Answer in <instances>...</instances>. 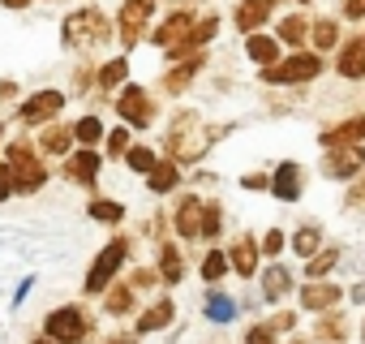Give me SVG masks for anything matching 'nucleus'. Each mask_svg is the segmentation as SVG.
<instances>
[{"mask_svg": "<svg viewBox=\"0 0 365 344\" xmlns=\"http://www.w3.org/2000/svg\"><path fill=\"white\" fill-rule=\"evenodd\" d=\"M5 163L14 172V194H39L48 186V163L35 155V146L26 142H9L5 146Z\"/></svg>", "mask_w": 365, "mask_h": 344, "instance_id": "obj_3", "label": "nucleus"}, {"mask_svg": "<svg viewBox=\"0 0 365 344\" xmlns=\"http://www.w3.org/2000/svg\"><path fill=\"white\" fill-rule=\"evenodd\" d=\"M65 177L73 181V186H95L99 181V151L95 146H82V151H73L69 159H65Z\"/></svg>", "mask_w": 365, "mask_h": 344, "instance_id": "obj_11", "label": "nucleus"}, {"mask_svg": "<svg viewBox=\"0 0 365 344\" xmlns=\"http://www.w3.org/2000/svg\"><path fill=\"white\" fill-rule=\"evenodd\" d=\"M155 280H159V271H150V267H138V271H133V280H129V288H150Z\"/></svg>", "mask_w": 365, "mask_h": 344, "instance_id": "obj_43", "label": "nucleus"}, {"mask_svg": "<svg viewBox=\"0 0 365 344\" xmlns=\"http://www.w3.org/2000/svg\"><path fill=\"white\" fill-rule=\"evenodd\" d=\"M61 108H65V91H35V95L18 108V121H22V125H48V121L61 116Z\"/></svg>", "mask_w": 365, "mask_h": 344, "instance_id": "obj_8", "label": "nucleus"}, {"mask_svg": "<svg viewBox=\"0 0 365 344\" xmlns=\"http://www.w3.org/2000/svg\"><path fill=\"white\" fill-rule=\"evenodd\" d=\"M176 318V305H172V297H159L155 305H146L142 314H138V335H150V331H163L168 323Z\"/></svg>", "mask_w": 365, "mask_h": 344, "instance_id": "obj_14", "label": "nucleus"}, {"mask_svg": "<svg viewBox=\"0 0 365 344\" xmlns=\"http://www.w3.org/2000/svg\"><path fill=\"white\" fill-rule=\"evenodd\" d=\"M9 95H18V82H0V99H9Z\"/></svg>", "mask_w": 365, "mask_h": 344, "instance_id": "obj_50", "label": "nucleus"}, {"mask_svg": "<svg viewBox=\"0 0 365 344\" xmlns=\"http://www.w3.org/2000/svg\"><path fill=\"white\" fill-rule=\"evenodd\" d=\"M339 74L344 78H365V44L352 39L344 52H339Z\"/></svg>", "mask_w": 365, "mask_h": 344, "instance_id": "obj_24", "label": "nucleus"}, {"mask_svg": "<svg viewBox=\"0 0 365 344\" xmlns=\"http://www.w3.org/2000/svg\"><path fill=\"white\" fill-rule=\"evenodd\" d=\"M0 142H5V125H0Z\"/></svg>", "mask_w": 365, "mask_h": 344, "instance_id": "obj_55", "label": "nucleus"}, {"mask_svg": "<svg viewBox=\"0 0 365 344\" xmlns=\"http://www.w3.org/2000/svg\"><path fill=\"white\" fill-rule=\"evenodd\" d=\"M86 211H91L99 224H120V216H125V207H120V203H112V198H95Z\"/></svg>", "mask_w": 365, "mask_h": 344, "instance_id": "obj_33", "label": "nucleus"}, {"mask_svg": "<svg viewBox=\"0 0 365 344\" xmlns=\"http://www.w3.org/2000/svg\"><path fill=\"white\" fill-rule=\"evenodd\" d=\"M103 293H108V297H103V310H108V314H116V318H120V314H129V310H133V288H129V284H116V288L108 284Z\"/></svg>", "mask_w": 365, "mask_h": 344, "instance_id": "obj_28", "label": "nucleus"}, {"mask_svg": "<svg viewBox=\"0 0 365 344\" xmlns=\"http://www.w3.org/2000/svg\"><path fill=\"white\" fill-rule=\"evenodd\" d=\"M339 297H344V293H339L335 284H305V288H301V305H305V310H335Z\"/></svg>", "mask_w": 365, "mask_h": 344, "instance_id": "obj_18", "label": "nucleus"}, {"mask_svg": "<svg viewBox=\"0 0 365 344\" xmlns=\"http://www.w3.org/2000/svg\"><path fill=\"white\" fill-rule=\"evenodd\" d=\"M125 151H129V129H125V125H116V129L108 133V155H116V159H120Z\"/></svg>", "mask_w": 365, "mask_h": 344, "instance_id": "obj_39", "label": "nucleus"}, {"mask_svg": "<svg viewBox=\"0 0 365 344\" xmlns=\"http://www.w3.org/2000/svg\"><path fill=\"white\" fill-rule=\"evenodd\" d=\"M352 297H356V301H365V284H356V288H352Z\"/></svg>", "mask_w": 365, "mask_h": 344, "instance_id": "obj_53", "label": "nucleus"}, {"mask_svg": "<svg viewBox=\"0 0 365 344\" xmlns=\"http://www.w3.org/2000/svg\"><path fill=\"white\" fill-rule=\"evenodd\" d=\"M146 186H150V194H172V190L180 186L176 163H172V159H168V163H155V168L146 172Z\"/></svg>", "mask_w": 365, "mask_h": 344, "instance_id": "obj_22", "label": "nucleus"}, {"mask_svg": "<svg viewBox=\"0 0 365 344\" xmlns=\"http://www.w3.org/2000/svg\"><path fill=\"white\" fill-rule=\"evenodd\" d=\"M103 344H133V335H108Z\"/></svg>", "mask_w": 365, "mask_h": 344, "instance_id": "obj_52", "label": "nucleus"}, {"mask_svg": "<svg viewBox=\"0 0 365 344\" xmlns=\"http://www.w3.org/2000/svg\"><path fill=\"white\" fill-rule=\"evenodd\" d=\"M318 246H322V228L318 224H305L297 237H292V250L301 254V258H309V254H318Z\"/></svg>", "mask_w": 365, "mask_h": 344, "instance_id": "obj_31", "label": "nucleus"}, {"mask_svg": "<svg viewBox=\"0 0 365 344\" xmlns=\"http://www.w3.org/2000/svg\"><path fill=\"white\" fill-rule=\"evenodd\" d=\"M31 344H61V340H52V335H39V340H31Z\"/></svg>", "mask_w": 365, "mask_h": 344, "instance_id": "obj_54", "label": "nucleus"}, {"mask_svg": "<svg viewBox=\"0 0 365 344\" xmlns=\"http://www.w3.org/2000/svg\"><path fill=\"white\" fill-rule=\"evenodd\" d=\"M43 335L61 340V344H82L91 335V318L82 305H56L48 318H43Z\"/></svg>", "mask_w": 365, "mask_h": 344, "instance_id": "obj_5", "label": "nucleus"}, {"mask_svg": "<svg viewBox=\"0 0 365 344\" xmlns=\"http://www.w3.org/2000/svg\"><path fill=\"white\" fill-rule=\"evenodd\" d=\"M103 138V125H99V116H82L78 125H73V142L78 146H95Z\"/></svg>", "mask_w": 365, "mask_h": 344, "instance_id": "obj_32", "label": "nucleus"}, {"mask_svg": "<svg viewBox=\"0 0 365 344\" xmlns=\"http://www.w3.org/2000/svg\"><path fill=\"white\" fill-rule=\"evenodd\" d=\"M271 9H275V0H241V9H237V31L254 35V31L271 18Z\"/></svg>", "mask_w": 365, "mask_h": 344, "instance_id": "obj_16", "label": "nucleus"}, {"mask_svg": "<svg viewBox=\"0 0 365 344\" xmlns=\"http://www.w3.org/2000/svg\"><path fill=\"white\" fill-rule=\"evenodd\" d=\"M288 288H292V271H284L279 263L262 275V293H267V301H279V297H288Z\"/></svg>", "mask_w": 365, "mask_h": 344, "instance_id": "obj_25", "label": "nucleus"}, {"mask_svg": "<svg viewBox=\"0 0 365 344\" xmlns=\"http://www.w3.org/2000/svg\"><path fill=\"white\" fill-rule=\"evenodd\" d=\"M61 39H65V48H99V44L112 39V26H108L103 9L82 5V9H73V14L61 22Z\"/></svg>", "mask_w": 365, "mask_h": 344, "instance_id": "obj_2", "label": "nucleus"}, {"mask_svg": "<svg viewBox=\"0 0 365 344\" xmlns=\"http://www.w3.org/2000/svg\"><path fill=\"white\" fill-rule=\"evenodd\" d=\"M344 18H365V0H344Z\"/></svg>", "mask_w": 365, "mask_h": 344, "instance_id": "obj_46", "label": "nucleus"}, {"mask_svg": "<svg viewBox=\"0 0 365 344\" xmlns=\"http://www.w3.org/2000/svg\"><path fill=\"white\" fill-rule=\"evenodd\" d=\"M245 344H275V331H271V323H258V327H250Z\"/></svg>", "mask_w": 365, "mask_h": 344, "instance_id": "obj_41", "label": "nucleus"}, {"mask_svg": "<svg viewBox=\"0 0 365 344\" xmlns=\"http://www.w3.org/2000/svg\"><path fill=\"white\" fill-rule=\"evenodd\" d=\"M202 310H207V318H211V323H232V314H237V301H232V297H224V293H211Z\"/></svg>", "mask_w": 365, "mask_h": 344, "instance_id": "obj_30", "label": "nucleus"}, {"mask_svg": "<svg viewBox=\"0 0 365 344\" xmlns=\"http://www.w3.org/2000/svg\"><path fill=\"white\" fill-rule=\"evenodd\" d=\"M271 194L284 198V203H297V198H301V168H297V163H279V168H275Z\"/></svg>", "mask_w": 365, "mask_h": 344, "instance_id": "obj_15", "label": "nucleus"}, {"mask_svg": "<svg viewBox=\"0 0 365 344\" xmlns=\"http://www.w3.org/2000/svg\"><path fill=\"white\" fill-rule=\"evenodd\" d=\"M305 35H309V22L305 18H284L279 22V39L284 44H305Z\"/></svg>", "mask_w": 365, "mask_h": 344, "instance_id": "obj_36", "label": "nucleus"}, {"mask_svg": "<svg viewBox=\"0 0 365 344\" xmlns=\"http://www.w3.org/2000/svg\"><path fill=\"white\" fill-rule=\"evenodd\" d=\"M361 340H365V327H361Z\"/></svg>", "mask_w": 365, "mask_h": 344, "instance_id": "obj_57", "label": "nucleus"}, {"mask_svg": "<svg viewBox=\"0 0 365 344\" xmlns=\"http://www.w3.org/2000/svg\"><path fill=\"white\" fill-rule=\"evenodd\" d=\"M190 26H194V18H190L185 9H180V14H172V18H168V22H163V26H159V31H155L150 39H155V44H159L163 52H168V48H176L180 39L190 35Z\"/></svg>", "mask_w": 365, "mask_h": 344, "instance_id": "obj_17", "label": "nucleus"}, {"mask_svg": "<svg viewBox=\"0 0 365 344\" xmlns=\"http://www.w3.org/2000/svg\"><path fill=\"white\" fill-rule=\"evenodd\" d=\"M292 327V314H275V323H271V331H288Z\"/></svg>", "mask_w": 365, "mask_h": 344, "instance_id": "obj_49", "label": "nucleus"}, {"mask_svg": "<svg viewBox=\"0 0 365 344\" xmlns=\"http://www.w3.org/2000/svg\"><path fill=\"white\" fill-rule=\"evenodd\" d=\"M309 35H314V44H318V48H335V39H339L335 22H327V18H322V22H314V31H309Z\"/></svg>", "mask_w": 365, "mask_h": 344, "instance_id": "obj_37", "label": "nucleus"}, {"mask_svg": "<svg viewBox=\"0 0 365 344\" xmlns=\"http://www.w3.org/2000/svg\"><path fill=\"white\" fill-rule=\"evenodd\" d=\"M150 14H155V0H125L120 14H116V39H120L125 48H133V44L146 35Z\"/></svg>", "mask_w": 365, "mask_h": 344, "instance_id": "obj_6", "label": "nucleus"}, {"mask_svg": "<svg viewBox=\"0 0 365 344\" xmlns=\"http://www.w3.org/2000/svg\"><path fill=\"white\" fill-rule=\"evenodd\" d=\"M245 52H250V61H258V65H275V56H279V44H275V39H267V35H250Z\"/></svg>", "mask_w": 365, "mask_h": 344, "instance_id": "obj_29", "label": "nucleus"}, {"mask_svg": "<svg viewBox=\"0 0 365 344\" xmlns=\"http://www.w3.org/2000/svg\"><path fill=\"white\" fill-rule=\"evenodd\" d=\"M31 288H35V275H26V280H22V284L14 288V310H18V305H22V301L31 297Z\"/></svg>", "mask_w": 365, "mask_h": 344, "instance_id": "obj_45", "label": "nucleus"}, {"mask_svg": "<svg viewBox=\"0 0 365 344\" xmlns=\"http://www.w3.org/2000/svg\"><path fill=\"white\" fill-rule=\"evenodd\" d=\"M125 163H129L133 172H142V177H146V172H150L159 159H155V151H146V146H129V151H125Z\"/></svg>", "mask_w": 365, "mask_h": 344, "instance_id": "obj_35", "label": "nucleus"}, {"mask_svg": "<svg viewBox=\"0 0 365 344\" xmlns=\"http://www.w3.org/2000/svg\"><path fill=\"white\" fill-rule=\"evenodd\" d=\"M176 233L185 237V241H194V237H202V198H180L176 203Z\"/></svg>", "mask_w": 365, "mask_h": 344, "instance_id": "obj_12", "label": "nucleus"}, {"mask_svg": "<svg viewBox=\"0 0 365 344\" xmlns=\"http://www.w3.org/2000/svg\"><path fill=\"white\" fill-rule=\"evenodd\" d=\"M0 5H5V9H26L31 0H0Z\"/></svg>", "mask_w": 365, "mask_h": 344, "instance_id": "obj_51", "label": "nucleus"}, {"mask_svg": "<svg viewBox=\"0 0 365 344\" xmlns=\"http://www.w3.org/2000/svg\"><path fill=\"white\" fill-rule=\"evenodd\" d=\"M224 275H228V254L211 250V254L202 258V280H207V284H215V280H224Z\"/></svg>", "mask_w": 365, "mask_h": 344, "instance_id": "obj_34", "label": "nucleus"}, {"mask_svg": "<svg viewBox=\"0 0 365 344\" xmlns=\"http://www.w3.org/2000/svg\"><path fill=\"white\" fill-rule=\"evenodd\" d=\"M318 74H322V61H318L314 52H297L292 61L267 65V69H262L267 82H309V78H318Z\"/></svg>", "mask_w": 365, "mask_h": 344, "instance_id": "obj_7", "label": "nucleus"}, {"mask_svg": "<svg viewBox=\"0 0 365 344\" xmlns=\"http://www.w3.org/2000/svg\"><path fill=\"white\" fill-rule=\"evenodd\" d=\"M69 146H73V129L48 121L43 133H39V151H43V155H69Z\"/></svg>", "mask_w": 365, "mask_h": 344, "instance_id": "obj_20", "label": "nucleus"}, {"mask_svg": "<svg viewBox=\"0 0 365 344\" xmlns=\"http://www.w3.org/2000/svg\"><path fill=\"white\" fill-rule=\"evenodd\" d=\"M116 112H120L125 125H138V129H146V125L155 121V103H150V95H146L142 86H125V91L116 95Z\"/></svg>", "mask_w": 365, "mask_h": 344, "instance_id": "obj_10", "label": "nucleus"}, {"mask_svg": "<svg viewBox=\"0 0 365 344\" xmlns=\"http://www.w3.org/2000/svg\"><path fill=\"white\" fill-rule=\"evenodd\" d=\"M228 267H232L237 275H254V271H258V241H254L250 233H241V237L232 241V250H228Z\"/></svg>", "mask_w": 365, "mask_h": 344, "instance_id": "obj_13", "label": "nucleus"}, {"mask_svg": "<svg viewBox=\"0 0 365 344\" xmlns=\"http://www.w3.org/2000/svg\"><path fill=\"white\" fill-rule=\"evenodd\" d=\"M361 44H365V39H361Z\"/></svg>", "mask_w": 365, "mask_h": 344, "instance_id": "obj_58", "label": "nucleus"}, {"mask_svg": "<svg viewBox=\"0 0 365 344\" xmlns=\"http://www.w3.org/2000/svg\"><path fill=\"white\" fill-rule=\"evenodd\" d=\"M348 203H352V207H365V177H361V181L352 186V194H348Z\"/></svg>", "mask_w": 365, "mask_h": 344, "instance_id": "obj_47", "label": "nucleus"}, {"mask_svg": "<svg viewBox=\"0 0 365 344\" xmlns=\"http://www.w3.org/2000/svg\"><path fill=\"white\" fill-rule=\"evenodd\" d=\"M215 133L220 129H207L198 112H180L172 121V129H168V155H172V163H194V159H202L207 146L215 142Z\"/></svg>", "mask_w": 365, "mask_h": 344, "instance_id": "obj_1", "label": "nucleus"}, {"mask_svg": "<svg viewBox=\"0 0 365 344\" xmlns=\"http://www.w3.org/2000/svg\"><path fill=\"white\" fill-rule=\"evenodd\" d=\"M292 344H309V340H292Z\"/></svg>", "mask_w": 365, "mask_h": 344, "instance_id": "obj_56", "label": "nucleus"}, {"mask_svg": "<svg viewBox=\"0 0 365 344\" xmlns=\"http://www.w3.org/2000/svg\"><path fill=\"white\" fill-rule=\"evenodd\" d=\"M335 258H339V250H322V254H309L305 263H309V275H327L331 267H335Z\"/></svg>", "mask_w": 365, "mask_h": 344, "instance_id": "obj_38", "label": "nucleus"}, {"mask_svg": "<svg viewBox=\"0 0 365 344\" xmlns=\"http://www.w3.org/2000/svg\"><path fill=\"white\" fill-rule=\"evenodd\" d=\"M91 82H95V74H91V65H82V69H78V91H86Z\"/></svg>", "mask_w": 365, "mask_h": 344, "instance_id": "obj_48", "label": "nucleus"}, {"mask_svg": "<svg viewBox=\"0 0 365 344\" xmlns=\"http://www.w3.org/2000/svg\"><path fill=\"white\" fill-rule=\"evenodd\" d=\"M284 246H288V237H284V233H279V228H271V233H267V237H262V250H267V254H271V258H275V254H279V250H284Z\"/></svg>", "mask_w": 365, "mask_h": 344, "instance_id": "obj_42", "label": "nucleus"}, {"mask_svg": "<svg viewBox=\"0 0 365 344\" xmlns=\"http://www.w3.org/2000/svg\"><path fill=\"white\" fill-rule=\"evenodd\" d=\"M125 258H129V237H112V241L95 254V263H91L82 288H86V293H103V288L116 280V271L125 267Z\"/></svg>", "mask_w": 365, "mask_h": 344, "instance_id": "obj_4", "label": "nucleus"}, {"mask_svg": "<svg viewBox=\"0 0 365 344\" xmlns=\"http://www.w3.org/2000/svg\"><path fill=\"white\" fill-rule=\"evenodd\" d=\"M125 74H129V61H125V56H116V61H108V65H99V74H95V82H99V91H116V86L125 82Z\"/></svg>", "mask_w": 365, "mask_h": 344, "instance_id": "obj_27", "label": "nucleus"}, {"mask_svg": "<svg viewBox=\"0 0 365 344\" xmlns=\"http://www.w3.org/2000/svg\"><path fill=\"white\" fill-rule=\"evenodd\" d=\"M365 168V142H344V146H331L327 159H322V172L327 177H356Z\"/></svg>", "mask_w": 365, "mask_h": 344, "instance_id": "obj_9", "label": "nucleus"}, {"mask_svg": "<svg viewBox=\"0 0 365 344\" xmlns=\"http://www.w3.org/2000/svg\"><path fill=\"white\" fill-rule=\"evenodd\" d=\"M198 69H202V56H190V61H180L172 74H163V91H168V95H180V91H185V86L198 78Z\"/></svg>", "mask_w": 365, "mask_h": 344, "instance_id": "obj_19", "label": "nucleus"}, {"mask_svg": "<svg viewBox=\"0 0 365 344\" xmlns=\"http://www.w3.org/2000/svg\"><path fill=\"white\" fill-rule=\"evenodd\" d=\"M314 340H327V344H344V340H348V314H344V310H335V314L318 318V327H314Z\"/></svg>", "mask_w": 365, "mask_h": 344, "instance_id": "obj_21", "label": "nucleus"}, {"mask_svg": "<svg viewBox=\"0 0 365 344\" xmlns=\"http://www.w3.org/2000/svg\"><path fill=\"white\" fill-rule=\"evenodd\" d=\"M215 233H220V207L215 203H202V237L211 241Z\"/></svg>", "mask_w": 365, "mask_h": 344, "instance_id": "obj_40", "label": "nucleus"}, {"mask_svg": "<svg viewBox=\"0 0 365 344\" xmlns=\"http://www.w3.org/2000/svg\"><path fill=\"white\" fill-rule=\"evenodd\" d=\"M180 275H185L180 250H176V246H163V250H159V280H163V284H176Z\"/></svg>", "mask_w": 365, "mask_h": 344, "instance_id": "obj_26", "label": "nucleus"}, {"mask_svg": "<svg viewBox=\"0 0 365 344\" xmlns=\"http://www.w3.org/2000/svg\"><path fill=\"white\" fill-rule=\"evenodd\" d=\"M5 198H14V172H9V163H0V203Z\"/></svg>", "mask_w": 365, "mask_h": 344, "instance_id": "obj_44", "label": "nucleus"}, {"mask_svg": "<svg viewBox=\"0 0 365 344\" xmlns=\"http://www.w3.org/2000/svg\"><path fill=\"white\" fill-rule=\"evenodd\" d=\"M361 138H365V116H352V121H344V125L322 133L327 146H344V142H361Z\"/></svg>", "mask_w": 365, "mask_h": 344, "instance_id": "obj_23", "label": "nucleus"}]
</instances>
